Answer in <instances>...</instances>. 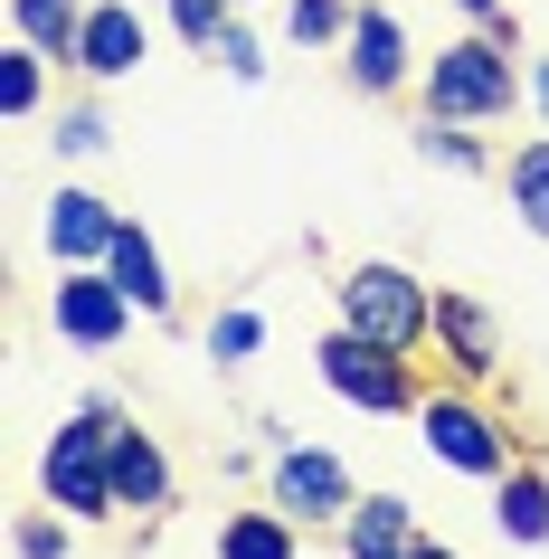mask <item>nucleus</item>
<instances>
[{
	"label": "nucleus",
	"mask_w": 549,
	"mask_h": 559,
	"mask_svg": "<svg viewBox=\"0 0 549 559\" xmlns=\"http://www.w3.org/2000/svg\"><path fill=\"white\" fill-rule=\"evenodd\" d=\"M38 95H48V48H10L0 58V115H38Z\"/></svg>",
	"instance_id": "obj_19"
},
{
	"label": "nucleus",
	"mask_w": 549,
	"mask_h": 559,
	"mask_svg": "<svg viewBox=\"0 0 549 559\" xmlns=\"http://www.w3.org/2000/svg\"><path fill=\"white\" fill-rule=\"evenodd\" d=\"M105 275H115V285L143 304V313H171V265H162V247H152L133 218L115 228V257H105Z\"/></svg>",
	"instance_id": "obj_14"
},
{
	"label": "nucleus",
	"mask_w": 549,
	"mask_h": 559,
	"mask_svg": "<svg viewBox=\"0 0 549 559\" xmlns=\"http://www.w3.org/2000/svg\"><path fill=\"white\" fill-rule=\"evenodd\" d=\"M417 152H427V162H445V171H484V143H474V133H455L445 115H427V133H417Z\"/></svg>",
	"instance_id": "obj_21"
},
{
	"label": "nucleus",
	"mask_w": 549,
	"mask_h": 559,
	"mask_svg": "<svg viewBox=\"0 0 549 559\" xmlns=\"http://www.w3.org/2000/svg\"><path fill=\"white\" fill-rule=\"evenodd\" d=\"M435 352H445L455 380H492L502 370V323L474 295H435Z\"/></svg>",
	"instance_id": "obj_8"
},
{
	"label": "nucleus",
	"mask_w": 549,
	"mask_h": 559,
	"mask_svg": "<svg viewBox=\"0 0 549 559\" xmlns=\"http://www.w3.org/2000/svg\"><path fill=\"white\" fill-rule=\"evenodd\" d=\"M20 559H67V522H20Z\"/></svg>",
	"instance_id": "obj_26"
},
{
	"label": "nucleus",
	"mask_w": 549,
	"mask_h": 559,
	"mask_svg": "<svg viewBox=\"0 0 549 559\" xmlns=\"http://www.w3.org/2000/svg\"><path fill=\"white\" fill-rule=\"evenodd\" d=\"M275 502H285L294 522H342L360 493H350L342 455H322V445H285V455H275Z\"/></svg>",
	"instance_id": "obj_7"
},
{
	"label": "nucleus",
	"mask_w": 549,
	"mask_h": 559,
	"mask_svg": "<svg viewBox=\"0 0 549 559\" xmlns=\"http://www.w3.org/2000/svg\"><path fill=\"white\" fill-rule=\"evenodd\" d=\"M237 10H247V0H237Z\"/></svg>",
	"instance_id": "obj_30"
},
{
	"label": "nucleus",
	"mask_w": 549,
	"mask_h": 559,
	"mask_svg": "<svg viewBox=\"0 0 549 559\" xmlns=\"http://www.w3.org/2000/svg\"><path fill=\"white\" fill-rule=\"evenodd\" d=\"M417 437H427L435 465H455V474H484V484H502L512 474V437H502V417H484L474 399H417Z\"/></svg>",
	"instance_id": "obj_5"
},
{
	"label": "nucleus",
	"mask_w": 549,
	"mask_h": 559,
	"mask_svg": "<svg viewBox=\"0 0 549 559\" xmlns=\"http://www.w3.org/2000/svg\"><path fill=\"white\" fill-rule=\"evenodd\" d=\"M58 152H105V115H95V105H76V115L58 123Z\"/></svg>",
	"instance_id": "obj_25"
},
{
	"label": "nucleus",
	"mask_w": 549,
	"mask_h": 559,
	"mask_svg": "<svg viewBox=\"0 0 549 559\" xmlns=\"http://www.w3.org/2000/svg\"><path fill=\"white\" fill-rule=\"evenodd\" d=\"M115 502L123 512H162L171 502V455H162V437L115 427Z\"/></svg>",
	"instance_id": "obj_11"
},
{
	"label": "nucleus",
	"mask_w": 549,
	"mask_h": 559,
	"mask_svg": "<svg viewBox=\"0 0 549 559\" xmlns=\"http://www.w3.org/2000/svg\"><path fill=\"white\" fill-rule=\"evenodd\" d=\"M332 304H342V332H370V342H389V352H417V342H435V295L407 275V265H350L342 285H332Z\"/></svg>",
	"instance_id": "obj_3"
},
{
	"label": "nucleus",
	"mask_w": 549,
	"mask_h": 559,
	"mask_svg": "<svg viewBox=\"0 0 549 559\" xmlns=\"http://www.w3.org/2000/svg\"><path fill=\"white\" fill-rule=\"evenodd\" d=\"M350 20H360L350 0H294V38H303V48H342Z\"/></svg>",
	"instance_id": "obj_20"
},
{
	"label": "nucleus",
	"mask_w": 549,
	"mask_h": 559,
	"mask_svg": "<svg viewBox=\"0 0 549 559\" xmlns=\"http://www.w3.org/2000/svg\"><path fill=\"white\" fill-rule=\"evenodd\" d=\"M502 180H512V209H521V228H530V237H549V143H521Z\"/></svg>",
	"instance_id": "obj_18"
},
{
	"label": "nucleus",
	"mask_w": 549,
	"mask_h": 559,
	"mask_svg": "<svg viewBox=\"0 0 549 559\" xmlns=\"http://www.w3.org/2000/svg\"><path fill=\"white\" fill-rule=\"evenodd\" d=\"M218 58H228V76H237V86H256V76H265V58H256V38L237 29V20H228V29H218Z\"/></svg>",
	"instance_id": "obj_24"
},
{
	"label": "nucleus",
	"mask_w": 549,
	"mask_h": 559,
	"mask_svg": "<svg viewBox=\"0 0 549 559\" xmlns=\"http://www.w3.org/2000/svg\"><path fill=\"white\" fill-rule=\"evenodd\" d=\"M237 0H171V29L190 38V48H218V29H228Z\"/></svg>",
	"instance_id": "obj_23"
},
{
	"label": "nucleus",
	"mask_w": 549,
	"mask_h": 559,
	"mask_svg": "<svg viewBox=\"0 0 549 559\" xmlns=\"http://www.w3.org/2000/svg\"><path fill=\"white\" fill-rule=\"evenodd\" d=\"M10 29L76 67V48H86V0H10Z\"/></svg>",
	"instance_id": "obj_17"
},
{
	"label": "nucleus",
	"mask_w": 549,
	"mask_h": 559,
	"mask_svg": "<svg viewBox=\"0 0 549 559\" xmlns=\"http://www.w3.org/2000/svg\"><path fill=\"white\" fill-rule=\"evenodd\" d=\"M417 86H427V115H445V123H492V115H512V95H521L512 38H502V29L445 38V58H435Z\"/></svg>",
	"instance_id": "obj_2"
},
{
	"label": "nucleus",
	"mask_w": 549,
	"mask_h": 559,
	"mask_svg": "<svg viewBox=\"0 0 549 559\" xmlns=\"http://www.w3.org/2000/svg\"><path fill=\"white\" fill-rule=\"evenodd\" d=\"M342 550L350 559H407V550H417V512H407L398 493L350 502V512H342Z\"/></svg>",
	"instance_id": "obj_12"
},
{
	"label": "nucleus",
	"mask_w": 549,
	"mask_h": 559,
	"mask_svg": "<svg viewBox=\"0 0 549 559\" xmlns=\"http://www.w3.org/2000/svg\"><path fill=\"white\" fill-rule=\"evenodd\" d=\"M303 550V522H294L285 502L275 512H228L218 522V559H294Z\"/></svg>",
	"instance_id": "obj_16"
},
{
	"label": "nucleus",
	"mask_w": 549,
	"mask_h": 559,
	"mask_svg": "<svg viewBox=\"0 0 549 559\" xmlns=\"http://www.w3.org/2000/svg\"><path fill=\"white\" fill-rule=\"evenodd\" d=\"M530 105H540V115H549V58L530 67Z\"/></svg>",
	"instance_id": "obj_27"
},
{
	"label": "nucleus",
	"mask_w": 549,
	"mask_h": 559,
	"mask_svg": "<svg viewBox=\"0 0 549 559\" xmlns=\"http://www.w3.org/2000/svg\"><path fill=\"white\" fill-rule=\"evenodd\" d=\"M407 559H455V550H445V540H417V550H407Z\"/></svg>",
	"instance_id": "obj_29"
},
{
	"label": "nucleus",
	"mask_w": 549,
	"mask_h": 559,
	"mask_svg": "<svg viewBox=\"0 0 549 559\" xmlns=\"http://www.w3.org/2000/svg\"><path fill=\"white\" fill-rule=\"evenodd\" d=\"M48 313H58L67 342H86V352H115L123 323H133V295H123L105 265H67V285H58V304H48Z\"/></svg>",
	"instance_id": "obj_6"
},
{
	"label": "nucleus",
	"mask_w": 549,
	"mask_h": 559,
	"mask_svg": "<svg viewBox=\"0 0 549 559\" xmlns=\"http://www.w3.org/2000/svg\"><path fill=\"white\" fill-rule=\"evenodd\" d=\"M208 352H218V360H256V352H265V323L237 304V313H218V323H208Z\"/></svg>",
	"instance_id": "obj_22"
},
{
	"label": "nucleus",
	"mask_w": 549,
	"mask_h": 559,
	"mask_svg": "<svg viewBox=\"0 0 549 559\" xmlns=\"http://www.w3.org/2000/svg\"><path fill=\"white\" fill-rule=\"evenodd\" d=\"M342 48H350V58H342L350 86H370V95H398V86H407V29L389 20V10H360Z\"/></svg>",
	"instance_id": "obj_10"
},
{
	"label": "nucleus",
	"mask_w": 549,
	"mask_h": 559,
	"mask_svg": "<svg viewBox=\"0 0 549 559\" xmlns=\"http://www.w3.org/2000/svg\"><path fill=\"white\" fill-rule=\"evenodd\" d=\"M492 522H502V540L540 550V540H549V474L540 465H512L502 484H492Z\"/></svg>",
	"instance_id": "obj_15"
},
{
	"label": "nucleus",
	"mask_w": 549,
	"mask_h": 559,
	"mask_svg": "<svg viewBox=\"0 0 549 559\" xmlns=\"http://www.w3.org/2000/svg\"><path fill=\"white\" fill-rule=\"evenodd\" d=\"M322 380H332V399H350V408H370V417H417V370H407V352H389V342H370V332L332 323Z\"/></svg>",
	"instance_id": "obj_4"
},
{
	"label": "nucleus",
	"mask_w": 549,
	"mask_h": 559,
	"mask_svg": "<svg viewBox=\"0 0 549 559\" xmlns=\"http://www.w3.org/2000/svg\"><path fill=\"white\" fill-rule=\"evenodd\" d=\"M86 76H133L143 67V10H123V0H95L86 10V48H76Z\"/></svg>",
	"instance_id": "obj_13"
},
{
	"label": "nucleus",
	"mask_w": 549,
	"mask_h": 559,
	"mask_svg": "<svg viewBox=\"0 0 549 559\" xmlns=\"http://www.w3.org/2000/svg\"><path fill=\"white\" fill-rule=\"evenodd\" d=\"M455 10H474V20H484V29H492V20H502V0H455Z\"/></svg>",
	"instance_id": "obj_28"
},
{
	"label": "nucleus",
	"mask_w": 549,
	"mask_h": 559,
	"mask_svg": "<svg viewBox=\"0 0 549 559\" xmlns=\"http://www.w3.org/2000/svg\"><path fill=\"white\" fill-rule=\"evenodd\" d=\"M115 427H123L115 399H86L48 437V455H38V484H48V502H58L67 522H115L123 512L115 502Z\"/></svg>",
	"instance_id": "obj_1"
},
{
	"label": "nucleus",
	"mask_w": 549,
	"mask_h": 559,
	"mask_svg": "<svg viewBox=\"0 0 549 559\" xmlns=\"http://www.w3.org/2000/svg\"><path fill=\"white\" fill-rule=\"evenodd\" d=\"M115 209L95 200V190H58V200H48V257L58 265H105L115 257Z\"/></svg>",
	"instance_id": "obj_9"
}]
</instances>
